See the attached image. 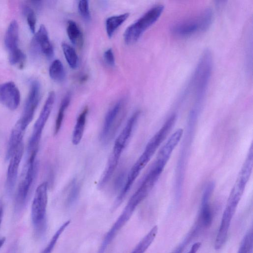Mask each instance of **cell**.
<instances>
[{
	"label": "cell",
	"instance_id": "1",
	"mask_svg": "<svg viewBox=\"0 0 253 253\" xmlns=\"http://www.w3.org/2000/svg\"><path fill=\"white\" fill-rule=\"evenodd\" d=\"M176 115H171L160 129L150 139L144 150L128 173L126 182L117 198L116 206L123 201L135 179L150 161L154 153L166 138L176 121Z\"/></svg>",
	"mask_w": 253,
	"mask_h": 253
},
{
	"label": "cell",
	"instance_id": "2",
	"mask_svg": "<svg viewBox=\"0 0 253 253\" xmlns=\"http://www.w3.org/2000/svg\"><path fill=\"white\" fill-rule=\"evenodd\" d=\"M212 68V57L209 50H206L200 59L192 80L195 93L193 107L201 108L211 78Z\"/></svg>",
	"mask_w": 253,
	"mask_h": 253
},
{
	"label": "cell",
	"instance_id": "3",
	"mask_svg": "<svg viewBox=\"0 0 253 253\" xmlns=\"http://www.w3.org/2000/svg\"><path fill=\"white\" fill-rule=\"evenodd\" d=\"M198 115V113L190 111L188 116L187 133L181 148L176 170L175 192L177 198H179L181 195L184 181L185 165H186L189 149L193 140V133L194 132Z\"/></svg>",
	"mask_w": 253,
	"mask_h": 253
},
{
	"label": "cell",
	"instance_id": "4",
	"mask_svg": "<svg viewBox=\"0 0 253 253\" xmlns=\"http://www.w3.org/2000/svg\"><path fill=\"white\" fill-rule=\"evenodd\" d=\"M47 183H41L37 188L31 207L32 221L38 236L44 234L46 226Z\"/></svg>",
	"mask_w": 253,
	"mask_h": 253
},
{
	"label": "cell",
	"instance_id": "5",
	"mask_svg": "<svg viewBox=\"0 0 253 253\" xmlns=\"http://www.w3.org/2000/svg\"><path fill=\"white\" fill-rule=\"evenodd\" d=\"M37 152L38 149L31 152L22 171L15 197L16 205L20 209L25 205L31 187L38 173L39 164L36 161Z\"/></svg>",
	"mask_w": 253,
	"mask_h": 253
},
{
	"label": "cell",
	"instance_id": "6",
	"mask_svg": "<svg viewBox=\"0 0 253 253\" xmlns=\"http://www.w3.org/2000/svg\"><path fill=\"white\" fill-rule=\"evenodd\" d=\"M164 9L163 5H156L129 26L124 33L125 42L127 44L135 42L144 32L157 21Z\"/></svg>",
	"mask_w": 253,
	"mask_h": 253
},
{
	"label": "cell",
	"instance_id": "7",
	"mask_svg": "<svg viewBox=\"0 0 253 253\" xmlns=\"http://www.w3.org/2000/svg\"><path fill=\"white\" fill-rule=\"evenodd\" d=\"M140 111L135 112L129 118L125 126L117 137L112 152L108 161L105 171L109 174L114 173L118 166L121 154L132 133L140 115Z\"/></svg>",
	"mask_w": 253,
	"mask_h": 253
},
{
	"label": "cell",
	"instance_id": "8",
	"mask_svg": "<svg viewBox=\"0 0 253 253\" xmlns=\"http://www.w3.org/2000/svg\"><path fill=\"white\" fill-rule=\"evenodd\" d=\"M212 18V11L207 8L197 17L175 24L172 27L171 32L175 36L185 37L198 32L205 31L210 26Z\"/></svg>",
	"mask_w": 253,
	"mask_h": 253
},
{
	"label": "cell",
	"instance_id": "9",
	"mask_svg": "<svg viewBox=\"0 0 253 253\" xmlns=\"http://www.w3.org/2000/svg\"><path fill=\"white\" fill-rule=\"evenodd\" d=\"M124 100L120 99L106 114L99 136L102 144H109L116 135L124 118Z\"/></svg>",
	"mask_w": 253,
	"mask_h": 253
},
{
	"label": "cell",
	"instance_id": "10",
	"mask_svg": "<svg viewBox=\"0 0 253 253\" xmlns=\"http://www.w3.org/2000/svg\"><path fill=\"white\" fill-rule=\"evenodd\" d=\"M55 98L54 92L50 91L34 125L28 146V151L30 152L38 149L42 130L51 113Z\"/></svg>",
	"mask_w": 253,
	"mask_h": 253
},
{
	"label": "cell",
	"instance_id": "11",
	"mask_svg": "<svg viewBox=\"0 0 253 253\" xmlns=\"http://www.w3.org/2000/svg\"><path fill=\"white\" fill-rule=\"evenodd\" d=\"M41 98V86L34 80L31 83L29 92L26 99L22 115L19 120L26 128L32 121Z\"/></svg>",
	"mask_w": 253,
	"mask_h": 253
},
{
	"label": "cell",
	"instance_id": "12",
	"mask_svg": "<svg viewBox=\"0 0 253 253\" xmlns=\"http://www.w3.org/2000/svg\"><path fill=\"white\" fill-rule=\"evenodd\" d=\"M20 102V93L13 82L0 84V103L10 110L16 109Z\"/></svg>",
	"mask_w": 253,
	"mask_h": 253
},
{
	"label": "cell",
	"instance_id": "13",
	"mask_svg": "<svg viewBox=\"0 0 253 253\" xmlns=\"http://www.w3.org/2000/svg\"><path fill=\"white\" fill-rule=\"evenodd\" d=\"M24 153V143L19 145L10 158L6 178V189L7 193H12L16 184L19 165Z\"/></svg>",
	"mask_w": 253,
	"mask_h": 253
},
{
	"label": "cell",
	"instance_id": "14",
	"mask_svg": "<svg viewBox=\"0 0 253 253\" xmlns=\"http://www.w3.org/2000/svg\"><path fill=\"white\" fill-rule=\"evenodd\" d=\"M31 44L34 50L42 52L47 58L50 59L53 56V47L49 40L47 31L43 25H41L36 33Z\"/></svg>",
	"mask_w": 253,
	"mask_h": 253
},
{
	"label": "cell",
	"instance_id": "15",
	"mask_svg": "<svg viewBox=\"0 0 253 253\" xmlns=\"http://www.w3.org/2000/svg\"><path fill=\"white\" fill-rule=\"evenodd\" d=\"M214 188V183H209L205 188L202 196L198 219L204 228L209 227L212 220V213L210 205V200Z\"/></svg>",
	"mask_w": 253,
	"mask_h": 253
},
{
	"label": "cell",
	"instance_id": "16",
	"mask_svg": "<svg viewBox=\"0 0 253 253\" xmlns=\"http://www.w3.org/2000/svg\"><path fill=\"white\" fill-rule=\"evenodd\" d=\"M26 129L21 121L19 120L17 121L10 135L5 156L6 160L10 159L18 147L22 142Z\"/></svg>",
	"mask_w": 253,
	"mask_h": 253
},
{
	"label": "cell",
	"instance_id": "17",
	"mask_svg": "<svg viewBox=\"0 0 253 253\" xmlns=\"http://www.w3.org/2000/svg\"><path fill=\"white\" fill-rule=\"evenodd\" d=\"M18 42L19 26L17 22L13 20L9 23L4 36L5 46L9 53L20 49Z\"/></svg>",
	"mask_w": 253,
	"mask_h": 253
},
{
	"label": "cell",
	"instance_id": "18",
	"mask_svg": "<svg viewBox=\"0 0 253 253\" xmlns=\"http://www.w3.org/2000/svg\"><path fill=\"white\" fill-rule=\"evenodd\" d=\"M88 110V108L85 107L78 117L72 134V141L74 145L79 144L82 139Z\"/></svg>",
	"mask_w": 253,
	"mask_h": 253
},
{
	"label": "cell",
	"instance_id": "19",
	"mask_svg": "<svg viewBox=\"0 0 253 253\" xmlns=\"http://www.w3.org/2000/svg\"><path fill=\"white\" fill-rule=\"evenodd\" d=\"M66 30L71 42L74 45L82 47L84 43V37L78 24L74 21L68 20Z\"/></svg>",
	"mask_w": 253,
	"mask_h": 253
},
{
	"label": "cell",
	"instance_id": "20",
	"mask_svg": "<svg viewBox=\"0 0 253 253\" xmlns=\"http://www.w3.org/2000/svg\"><path fill=\"white\" fill-rule=\"evenodd\" d=\"M129 13L112 16L106 20L105 27L107 34L109 38H111L116 30L127 19Z\"/></svg>",
	"mask_w": 253,
	"mask_h": 253
},
{
	"label": "cell",
	"instance_id": "21",
	"mask_svg": "<svg viewBox=\"0 0 253 253\" xmlns=\"http://www.w3.org/2000/svg\"><path fill=\"white\" fill-rule=\"evenodd\" d=\"M158 230V226H154L137 244L131 253H144L155 239Z\"/></svg>",
	"mask_w": 253,
	"mask_h": 253
},
{
	"label": "cell",
	"instance_id": "22",
	"mask_svg": "<svg viewBox=\"0 0 253 253\" xmlns=\"http://www.w3.org/2000/svg\"><path fill=\"white\" fill-rule=\"evenodd\" d=\"M201 222L197 219L190 231H189L185 238L173 250L171 253H182L188 244L199 233L201 229L203 228Z\"/></svg>",
	"mask_w": 253,
	"mask_h": 253
},
{
	"label": "cell",
	"instance_id": "23",
	"mask_svg": "<svg viewBox=\"0 0 253 253\" xmlns=\"http://www.w3.org/2000/svg\"><path fill=\"white\" fill-rule=\"evenodd\" d=\"M71 95L70 92L67 93L63 98L55 120L54 133L57 134L59 131L64 117L65 112L70 104Z\"/></svg>",
	"mask_w": 253,
	"mask_h": 253
},
{
	"label": "cell",
	"instance_id": "24",
	"mask_svg": "<svg viewBox=\"0 0 253 253\" xmlns=\"http://www.w3.org/2000/svg\"><path fill=\"white\" fill-rule=\"evenodd\" d=\"M49 75L56 82H62L65 79V71L62 63L59 59L54 60L49 68Z\"/></svg>",
	"mask_w": 253,
	"mask_h": 253
},
{
	"label": "cell",
	"instance_id": "25",
	"mask_svg": "<svg viewBox=\"0 0 253 253\" xmlns=\"http://www.w3.org/2000/svg\"><path fill=\"white\" fill-rule=\"evenodd\" d=\"M66 60L71 68L75 69L79 65V58L75 49L65 42L61 45Z\"/></svg>",
	"mask_w": 253,
	"mask_h": 253
},
{
	"label": "cell",
	"instance_id": "26",
	"mask_svg": "<svg viewBox=\"0 0 253 253\" xmlns=\"http://www.w3.org/2000/svg\"><path fill=\"white\" fill-rule=\"evenodd\" d=\"M80 192V186L76 180L74 179L69 188L66 198V204L69 206L73 205L78 199Z\"/></svg>",
	"mask_w": 253,
	"mask_h": 253
},
{
	"label": "cell",
	"instance_id": "27",
	"mask_svg": "<svg viewBox=\"0 0 253 253\" xmlns=\"http://www.w3.org/2000/svg\"><path fill=\"white\" fill-rule=\"evenodd\" d=\"M66 225L62 224L53 235L46 246L40 253H51L60 236L66 228Z\"/></svg>",
	"mask_w": 253,
	"mask_h": 253
},
{
	"label": "cell",
	"instance_id": "28",
	"mask_svg": "<svg viewBox=\"0 0 253 253\" xmlns=\"http://www.w3.org/2000/svg\"><path fill=\"white\" fill-rule=\"evenodd\" d=\"M27 23L31 31L34 33L36 25V17L33 9L28 5H24L22 8Z\"/></svg>",
	"mask_w": 253,
	"mask_h": 253
},
{
	"label": "cell",
	"instance_id": "29",
	"mask_svg": "<svg viewBox=\"0 0 253 253\" xmlns=\"http://www.w3.org/2000/svg\"><path fill=\"white\" fill-rule=\"evenodd\" d=\"M253 237L250 234H246L242 241L237 253H252Z\"/></svg>",
	"mask_w": 253,
	"mask_h": 253
},
{
	"label": "cell",
	"instance_id": "30",
	"mask_svg": "<svg viewBox=\"0 0 253 253\" xmlns=\"http://www.w3.org/2000/svg\"><path fill=\"white\" fill-rule=\"evenodd\" d=\"M78 10L80 15L85 20L91 18L88 2L86 0H80L78 3Z\"/></svg>",
	"mask_w": 253,
	"mask_h": 253
},
{
	"label": "cell",
	"instance_id": "31",
	"mask_svg": "<svg viewBox=\"0 0 253 253\" xmlns=\"http://www.w3.org/2000/svg\"><path fill=\"white\" fill-rule=\"evenodd\" d=\"M103 58L105 62L110 66L113 67L115 65V59L113 51L109 48L104 51Z\"/></svg>",
	"mask_w": 253,
	"mask_h": 253
},
{
	"label": "cell",
	"instance_id": "32",
	"mask_svg": "<svg viewBox=\"0 0 253 253\" xmlns=\"http://www.w3.org/2000/svg\"><path fill=\"white\" fill-rule=\"evenodd\" d=\"M200 242H196L191 247L190 250L187 253H197L201 247Z\"/></svg>",
	"mask_w": 253,
	"mask_h": 253
},
{
	"label": "cell",
	"instance_id": "33",
	"mask_svg": "<svg viewBox=\"0 0 253 253\" xmlns=\"http://www.w3.org/2000/svg\"><path fill=\"white\" fill-rule=\"evenodd\" d=\"M3 216V208L2 207H0V226L1 223Z\"/></svg>",
	"mask_w": 253,
	"mask_h": 253
},
{
	"label": "cell",
	"instance_id": "34",
	"mask_svg": "<svg viewBox=\"0 0 253 253\" xmlns=\"http://www.w3.org/2000/svg\"><path fill=\"white\" fill-rule=\"evenodd\" d=\"M87 79V76L86 75H84L83 76H82L80 79V82L81 83H83V82H85V81Z\"/></svg>",
	"mask_w": 253,
	"mask_h": 253
},
{
	"label": "cell",
	"instance_id": "35",
	"mask_svg": "<svg viewBox=\"0 0 253 253\" xmlns=\"http://www.w3.org/2000/svg\"><path fill=\"white\" fill-rule=\"evenodd\" d=\"M5 241V238L3 237L0 239V248L3 246Z\"/></svg>",
	"mask_w": 253,
	"mask_h": 253
}]
</instances>
